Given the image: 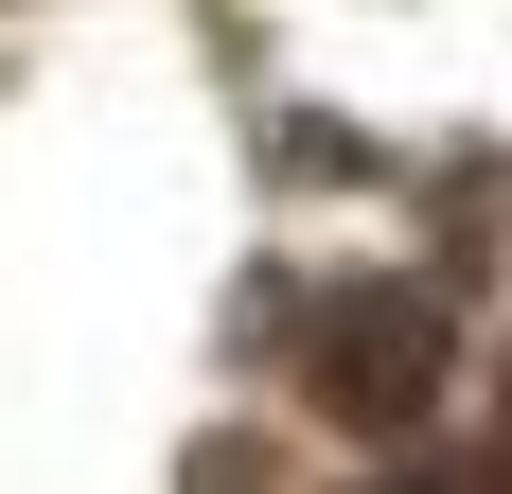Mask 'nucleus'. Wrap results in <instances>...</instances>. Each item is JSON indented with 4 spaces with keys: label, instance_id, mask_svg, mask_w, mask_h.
Wrapping results in <instances>:
<instances>
[{
    "label": "nucleus",
    "instance_id": "nucleus-1",
    "mask_svg": "<svg viewBox=\"0 0 512 494\" xmlns=\"http://www.w3.org/2000/svg\"><path fill=\"white\" fill-rule=\"evenodd\" d=\"M301 371H318L336 424H424V389L460 371V336H442V300H424V283H354L336 318H318Z\"/></svg>",
    "mask_w": 512,
    "mask_h": 494
},
{
    "label": "nucleus",
    "instance_id": "nucleus-2",
    "mask_svg": "<svg viewBox=\"0 0 512 494\" xmlns=\"http://www.w3.org/2000/svg\"><path fill=\"white\" fill-rule=\"evenodd\" d=\"M354 494H477L460 459H389V477H354Z\"/></svg>",
    "mask_w": 512,
    "mask_h": 494
}]
</instances>
